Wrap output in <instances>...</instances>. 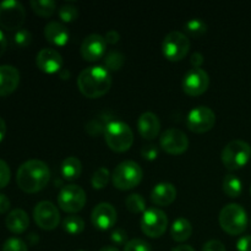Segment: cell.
<instances>
[{
  "label": "cell",
  "instance_id": "cell-24",
  "mask_svg": "<svg viewBox=\"0 0 251 251\" xmlns=\"http://www.w3.org/2000/svg\"><path fill=\"white\" fill-rule=\"evenodd\" d=\"M191 234H193V226H191L190 221L184 217L176 218L174 221L171 228V235L173 240L183 243L188 240L191 237Z\"/></svg>",
  "mask_w": 251,
  "mask_h": 251
},
{
  "label": "cell",
  "instance_id": "cell-26",
  "mask_svg": "<svg viewBox=\"0 0 251 251\" xmlns=\"http://www.w3.org/2000/svg\"><path fill=\"white\" fill-rule=\"evenodd\" d=\"M29 4L32 10L42 17H50L56 11V4L54 0H32Z\"/></svg>",
  "mask_w": 251,
  "mask_h": 251
},
{
  "label": "cell",
  "instance_id": "cell-6",
  "mask_svg": "<svg viewBox=\"0 0 251 251\" xmlns=\"http://www.w3.org/2000/svg\"><path fill=\"white\" fill-rule=\"evenodd\" d=\"M251 146L243 140H233L226 145L221 153L222 163L228 171H238L249 162Z\"/></svg>",
  "mask_w": 251,
  "mask_h": 251
},
{
  "label": "cell",
  "instance_id": "cell-42",
  "mask_svg": "<svg viewBox=\"0 0 251 251\" xmlns=\"http://www.w3.org/2000/svg\"><path fill=\"white\" fill-rule=\"evenodd\" d=\"M203 61H205V58L199 51H195L190 58V64L194 66V69H201V65L203 64Z\"/></svg>",
  "mask_w": 251,
  "mask_h": 251
},
{
  "label": "cell",
  "instance_id": "cell-12",
  "mask_svg": "<svg viewBox=\"0 0 251 251\" xmlns=\"http://www.w3.org/2000/svg\"><path fill=\"white\" fill-rule=\"evenodd\" d=\"M34 222L44 230H53L60 223V213L50 201H41L33 210Z\"/></svg>",
  "mask_w": 251,
  "mask_h": 251
},
{
  "label": "cell",
  "instance_id": "cell-16",
  "mask_svg": "<svg viewBox=\"0 0 251 251\" xmlns=\"http://www.w3.org/2000/svg\"><path fill=\"white\" fill-rule=\"evenodd\" d=\"M117 210L109 202H100L93 208L91 213V221L96 228L107 230L117 222Z\"/></svg>",
  "mask_w": 251,
  "mask_h": 251
},
{
  "label": "cell",
  "instance_id": "cell-9",
  "mask_svg": "<svg viewBox=\"0 0 251 251\" xmlns=\"http://www.w3.org/2000/svg\"><path fill=\"white\" fill-rule=\"evenodd\" d=\"M86 193L81 186L70 184L61 188L58 195V205L64 212L76 213L86 205Z\"/></svg>",
  "mask_w": 251,
  "mask_h": 251
},
{
  "label": "cell",
  "instance_id": "cell-22",
  "mask_svg": "<svg viewBox=\"0 0 251 251\" xmlns=\"http://www.w3.org/2000/svg\"><path fill=\"white\" fill-rule=\"evenodd\" d=\"M5 226L14 234H21L28 228L29 217L21 208H15L5 218Z\"/></svg>",
  "mask_w": 251,
  "mask_h": 251
},
{
  "label": "cell",
  "instance_id": "cell-23",
  "mask_svg": "<svg viewBox=\"0 0 251 251\" xmlns=\"http://www.w3.org/2000/svg\"><path fill=\"white\" fill-rule=\"evenodd\" d=\"M82 173V163L77 157H66L60 164V174L65 180H75Z\"/></svg>",
  "mask_w": 251,
  "mask_h": 251
},
{
  "label": "cell",
  "instance_id": "cell-19",
  "mask_svg": "<svg viewBox=\"0 0 251 251\" xmlns=\"http://www.w3.org/2000/svg\"><path fill=\"white\" fill-rule=\"evenodd\" d=\"M137 130L144 139L153 140L161 131V122L154 113L145 112L137 119Z\"/></svg>",
  "mask_w": 251,
  "mask_h": 251
},
{
  "label": "cell",
  "instance_id": "cell-20",
  "mask_svg": "<svg viewBox=\"0 0 251 251\" xmlns=\"http://www.w3.org/2000/svg\"><path fill=\"white\" fill-rule=\"evenodd\" d=\"M44 36L49 43L56 47H64L70 38L68 28L61 22L58 21H50L46 25Z\"/></svg>",
  "mask_w": 251,
  "mask_h": 251
},
{
  "label": "cell",
  "instance_id": "cell-32",
  "mask_svg": "<svg viewBox=\"0 0 251 251\" xmlns=\"http://www.w3.org/2000/svg\"><path fill=\"white\" fill-rule=\"evenodd\" d=\"M110 178H112V176H110L109 171L107 168H104V167H100V168H98L93 173L92 178H91V184H92V186L95 189L100 190V189H104L108 185Z\"/></svg>",
  "mask_w": 251,
  "mask_h": 251
},
{
  "label": "cell",
  "instance_id": "cell-38",
  "mask_svg": "<svg viewBox=\"0 0 251 251\" xmlns=\"http://www.w3.org/2000/svg\"><path fill=\"white\" fill-rule=\"evenodd\" d=\"M110 239L115 245H124V247L129 242L127 240V233L122 228H117V229L113 230L112 234H110Z\"/></svg>",
  "mask_w": 251,
  "mask_h": 251
},
{
  "label": "cell",
  "instance_id": "cell-8",
  "mask_svg": "<svg viewBox=\"0 0 251 251\" xmlns=\"http://www.w3.org/2000/svg\"><path fill=\"white\" fill-rule=\"evenodd\" d=\"M189 49H190V41L183 32H169L162 42V53L169 61L183 60L189 53Z\"/></svg>",
  "mask_w": 251,
  "mask_h": 251
},
{
  "label": "cell",
  "instance_id": "cell-36",
  "mask_svg": "<svg viewBox=\"0 0 251 251\" xmlns=\"http://www.w3.org/2000/svg\"><path fill=\"white\" fill-rule=\"evenodd\" d=\"M124 251H152V248L145 240L131 239L125 244Z\"/></svg>",
  "mask_w": 251,
  "mask_h": 251
},
{
  "label": "cell",
  "instance_id": "cell-15",
  "mask_svg": "<svg viewBox=\"0 0 251 251\" xmlns=\"http://www.w3.org/2000/svg\"><path fill=\"white\" fill-rule=\"evenodd\" d=\"M105 50H107V42L104 37L97 33H92L86 37L80 48L82 58L90 63L104 58Z\"/></svg>",
  "mask_w": 251,
  "mask_h": 251
},
{
  "label": "cell",
  "instance_id": "cell-2",
  "mask_svg": "<svg viewBox=\"0 0 251 251\" xmlns=\"http://www.w3.org/2000/svg\"><path fill=\"white\" fill-rule=\"evenodd\" d=\"M77 87L85 97L100 98L107 95L112 87V76L103 66H90L78 75Z\"/></svg>",
  "mask_w": 251,
  "mask_h": 251
},
{
  "label": "cell",
  "instance_id": "cell-31",
  "mask_svg": "<svg viewBox=\"0 0 251 251\" xmlns=\"http://www.w3.org/2000/svg\"><path fill=\"white\" fill-rule=\"evenodd\" d=\"M125 205L131 213H144L147 210L145 199L140 194H131L127 196L125 200Z\"/></svg>",
  "mask_w": 251,
  "mask_h": 251
},
{
  "label": "cell",
  "instance_id": "cell-3",
  "mask_svg": "<svg viewBox=\"0 0 251 251\" xmlns=\"http://www.w3.org/2000/svg\"><path fill=\"white\" fill-rule=\"evenodd\" d=\"M104 140L112 151L126 152L134 144V132L126 123L112 120L104 130Z\"/></svg>",
  "mask_w": 251,
  "mask_h": 251
},
{
  "label": "cell",
  "instance_id": "cell-46",
  "mask_svg": "<svg viewBox=\"0 0 251 251\" xmlns=\"http://www.w3.org/2000/svg\"><path fill=\"white\" fill-rule=\"evenodd\" d=\"M5 135H6V123H5V120L0 117V142L4 140Z\"/></svg>",
  "mask_w": 251,
  "mask_h": 251
},
{
  "label": "cell",
  "instance_id": "cell-28",
  "mask_svg": "<svg viewBox=\"0 0 251 251\" xmlns=\"http://www.w3.org/2000/svg\"><path fill=\"white\" fill-rule=\"evenodd\" d=\"M63 228L71 235H77L85 229V221L80 216H66L63 220Z\"/></svg>",
  "mask_w": 251,
  "mask_h": 251
},
{
  "label": "cell",
  "instance_id": "cell-17",
  "mask_svg": "<svg viewBox=\"0 0 251 251\" xmlns=\"http://www.w3.org/2000/svg\"><path fill=\"white\" fill-rule=\"evenodd\" d=\"M37 66L46 74L60 73L63 68V56L58 50L53 48H43L38 51L36 58Z\"/></svg>",
  "mask_w": 251,
  "mask_h": 251
},
{
  "label": "cell",
  "instance_id": "cell-25",
  "mask_svg": "<svg viewBox=\"0 0 251 251\" xmlns=\"http://www.w3.org/2000/svg\"><path fill=\"white\" fill-rule=\"evenodd\" d=\"M223 191L228 198H239L243 191L242 180L234 174H227L223 178Z\"/></svg>",
  "mask_w": 251,
  "mask_h": 251
},
{
  "label": "cell",
  "instance_id": "cell-1",
  "mask_svg": "<svg viewBox=\"0 0 251 251\" xmlns=\"http://www.w3.org/2000/svg\"><path fill=\"white\" fill-rule=\"evenodd\" d=\"M50 171L46 162L29 159L22 163L16 173V183L24 193L34 194L43 190L49 183Z\"/></svg>",
  "mask_w": 251,
  "mask_h": 251
},
{
  "label": "cell",
  "instance_id": "cell-39",
  "mask_svg": "<svg viewBox=\"0 0 251 251\" xmlns=\"http://www.w3.org/2000/svg\"><path fill=\"white\" fill-rule=\"evenodd\" d=\"M159 151L157 146L154 145H146L141 149V156L144 157L146 161H154L158 157Z\"/></svg>",
  "mask_w": 251,
  "mask_h": 251
},
{
  "label": "cell",
  "instance_id": "cell-34",
  "mask_svg": "<svg viewBox=\"0 0 251 251\" xmlns=\"http://www.w3.org/2000/svg\"><path fill=\"white\" fill-rule=\"evenodd\" d=\"M58 15L60 17L61 21L64 22H74L75 20H77L78 17V9L74 5L70 4H65L63 6L59 7L58 10Z\"/></svg>",
  "mask_w": 251,
  "mask_h": 251
},
{
  "label": "cell",
  "instance_id": "cell-33",
  "mask_svg": "<svg viewBox=\"0 0 251 251\" xmlns=\"http://www.w3.org/2000/svg\"><path fill=\"white\" fill-rule=\"evenodd\" d=\"M32 42V34L28 29L21 28L16 31L12 36V43L17 47V48H26L31 44Z\"/></svg>",
  "mask_w": 251,
  "mask_h": 251
},
{
  "label": "cell",
  "instance_id": "cell-10",
  "mask_svg": "<svg viewBox=\"0 0 251 251\" xmlns=\"http://www.w3.org/2000/svg\"><path fill=\"white\" fill-rule=\"evenodd\" d=\"M168 227V217L162 210L147 208L141 217V229L147 237L161 238Z\"/></svg>",
  "mask_w": 251,
  "mask_h": 251
},
{
  "label": "cell",
  "instance_id": "cell-27",
  "mask_svg": "<svg viewBox=\"0 0 251 251\" xmlns=\"http://www.w3.org/2000/svg\"><path fill=\"white\" fill-rule=\"evenodd\" d=\"M112 120H109L108 114H102L98 115V117L93 118L90 122L86 124V131L91 135V136H97L100 134H104V130L107 127V125Z\"/></svg>",
  "mask_w": 251,
  "mask_h": 251
},
{
  "label": "cell",
  "instance_id": "cell-40",
  "mask_svg": "<svg viewBox=\"0 0 251 251\" xmlns=\"http://www.w3.org/2000/svg\"><path fill=\"white\" fill-rule=\"evenodd\" d=\"M202 251H227L226 250L225 244L217 239L208 240L202 247Z\"/></svg>",
  "mask_w": 251,
  "mask_h": 251
},
{
  "label": "cell",
  "instance_id": "cell-30",
  "mask_svg": "<svg viewBox=\"0 0 251 251\" xmlns=\"http://www.w3.org/2000/svg\"><path fill=\"white\" fill-rule=\"evenodd\" d=\"M184 29L193 37H200L207 32V25L201 19H191L184 25Z\"/></svg>",
  "mask_w": 251,
  "mask_h": 251
},
{
  "label": "cell",
  "instance_id": "cell-43",
  "mask_svg": "<svg viewBox=\"0 0 251 251\" xmlns=\"http://www.w3.org/2000/svg\"><path fill=\"white\" fill-rule=\"evenodd\" d=\"M104 39H105V42H107V43H109V44L118 43V42H119V39H120L119 32H117L115 29H110V31H108L107 33H105Z\"/></svg>",
  "mask_w": 251,
  "mask_h": 251
},
{
  "label": "cell",
  "instance_id": "cell-21",
  "mask_svg": "<svg viewBox=\"0 0 251 251\" xmlns=\"http://www.w3.org/2000/svg\"><path fill=\"white\" fill-rule=\"evenodd\" d=\"M176 198V189L171 183H159L151 191V201L157 206H169Z\"/></svg>",
  "mask_w": 251,
  "mask_h": 251
},
{
  "label": "cell",
  "instance_id": "cell-5",
  "mask_svg": "<svg viewBox=\"0 0 251 251\" xmlns=\"http://www.w3.org/2000/svg\"><path fill=\"white\" fill-rule=\"evenodd\" d=\"M144 172L139 163L134 161H124L118 164L112 174L113 185L119 190H131L142 180Z\"/></svg>",
  "mask_w": 251,
  "mask_h": 251
},
{
  "label": "cell",
  "instance_id": "cell-48",
  "mask_svg": "<svg viewBox=\"0 0 251 251\" xmlns=\"http://www.w3.org/2000/svg\"><path fill=\"white\" fill-rule=\"evenodd\" d=\"M100 251H119L117 247H113V245H108V247L102 248Z\"/></svg>",
  "mask_w": 251,
  "mask_h": 251
},
{
  "label": "cell",
  "instance_id": "cell-44",
  "mask_svg": "<svg viewBox=\"0 0 251 251\" xmlns=\"http://www.w3.org/2000/svg\"><path fill=\"white\" fill-rule=\"evenodd\" d=\"M10 207H11V202L7 199V196L4 194H0V215L6 213L10 210Z\"/></svg>",
  "mask_w": 251,
  "mask_h": 251
},
{
  "label": "cell",
  "instance_id": "cell-4",
  "mask_svg": "<svg viewBox=\"0 0 251 251\" xmlns=\"http://www.w3.org/2000/svg\"><path fill=\"white\" fill-rule=\"evenodd\" d=\"M220 226L229 235H239L248 227L247 211L239 203H228L220 212Z\"/></svg>",
  "mask_w": 251,
  "mask_h": 251
},
{
  "label": "cell",
  "instance_id": "cell-47",
  "mask_svg": "<svg viewBox=\"0 0 251 251\" xmlns=\"http://www.w3.org/2000/svg\"><path fill=\"white\" fill-rule=\"evenodd\" d=\"M172 251H195V249L191 248L190 245H178V247L174 248Z\"/></svg>",
  "mask_w": 251,
  "mask_h": 251
},
{
  "label": "cell",
  "instance_id": "cell-13",
  "mask_svg": "<svg viewBox=\"0 0 251 251\" xmlns=\"http://www.w3.org/2000/svg\"><path fill=\"white\" fill-rule=\"evenodd\" d=\"M183 91L188 96L203 95L210 86V76L203 69H190L183 77Z\"/></svg>",
  "mask_w": 251,
  "mask_h": 251
},
{
  "label": "cell",
  "instance_id": "cell-14",
  "mask_svg": "<svg viewBox=\"0 0 251 251\" xmlns=\"http://www.w3.org/2000/svg\"><path fill=\"white\" fill-rule=\"evenodd\" d=\"M159 145H161L162 150L166 151L167 153L178 156V154L184 153L188 150L189 139L185 132L181 131V130L176 129V127H169L161 135Z\"/></svg>",
  "mask_w": 251,
  "mask_h": 251
},
{
  "label": "cell",
  "instance_id": "cell-45",
  "mask_svg": "<svg viewBox=\"0 0 251 251\" xmlns=\"http://www.w3.org/2000/svg\"><path fill=\"white\" fill-rule=\"evenodd\" d=\"M6 47H7V39L6 36L4 34V32L0 29V58L4 55L5 50H6Z\"/></svg>",
  "mask_w": 251,
  "mask_h": 251
},
{
  "label": "cell",
  "instance_id": "cell-35",
  "mask_svg": "<svg viewBox=\"0 0 251 251\" xmlns=\"http://www.w3.org/2000/svg\"><path fill=\"white\" fill-rule=\"evenodd\" d=\"M1 251H28L26 243L19 238H9L2 245Z\"/></svg>",
  "mask_w": 251,
  "mask_h": 251
},
{
  "label": "cell",
  "instance_id": "cell-49",
  "mask_svg": "<svg viewBox=\"0 0 251 251\" xmlns=\"http://www.w3.org/2000/svg\"><path fill=\"white\" fill-rule=\"evenodd\" d=\"M78 251H85V250H78Z\"/></svg>",
  "mask_w": 251,
  "mask_h": 251
},
{
  "label": "cell",
  "instance_id": "cell-18",
  "mask_svg": "<svg viewBox=\"0 0 251 251\" xmlns=\"http://www.w3.org/2000/svg\"><path fill=\"white\" fill-rule=\"evenodd\" d=\"M20 83V73L12 65H0V97H6L16 91Z\"/></svg>",
  "mask_w": 251,
  "mask_h": 251
},
{
  "label": "cell",
  "instance_id": "cell-29",
  "mask_svg": "<svg viewBox=\"0 0 251 251\" xmlns=\"http://www.w3.org/2000/svg\"><path fill=\"white\" fill-rule=\"evenodd\" d=\"M125 58L119 50H109L104 55V65L108 71H118L124 65Z\"/></svg>",
  "mask_w": 251,
  "mask_h": 251
},
{
  "label": "cell",
  "instance_id": "cell-37",
  "mask_svg": "<svg viewBox=\"0 0 251 251\" xmlns=\"http://www.w3.org/2000/svg\"><path fill=\"white\" fill-rule=\"evenodd\" d=\"M11 179V171L10 167L4 159H0V189H4L7 186Z\"/></svg>",
  "mask_w": 251,
  "mask_h": 251
},
{
  "label": "cell",
  "instance_id": "cell-11",
  "mask_svg": "<svg viewBox=\"0 0 251 251\" xmlns=\"http://www.w3.org/2000/svg\"><path fill=\"white\" fill-rule=\"evenodd\" d=\"M216 124V114L211 108L199 105L189 112L186 118V126L195 134H205L210 131Z\"/></svg>",
  "mask_w": 251,
  "mask_h": 251
},
{
  "label": "cell",
  "instance_id": "cell-41",
  "mask_svg": "<svg viewBox=\"0 0 251 251\" xmlns=\"http://www.w3.org/2000/svg\"><path fill=\"white\" fill-rule=\"evenodd\" d=\"M238 251H251V235H244L237 243Z\"/></svg>",
  "mask_w": 251,
  "mask_h": 251
},
{
  "label": "cell",
  "instance_id": "cell-7",
  "mask_svg": "<svg viewBox=\"0 0 251 251\" xmlns=\"http://www.w3.org/2000/svg\"><path fill=\"white\" fill-rule=\"evenodd\" d=\"M26 19V10L17 0L0 2V27L5 31H19Z\"/></svg>",
  "mask_w": 251,
  "mask_h": 251
},
{
  "label": "cell",
  "instance_id": "cell-50",
  "mask_svg": "<svg viewBox=\"0 0 251 251\" xmlns=\"http://www.w3.org/2000/svg\"><path fill=\"white\" fill-rule=\"evenodd\" d=\"M250 193H251V190H250Z\"/></svg>",
  "mask_w": 251,
  "mask_h": 251
}]
</instances>
